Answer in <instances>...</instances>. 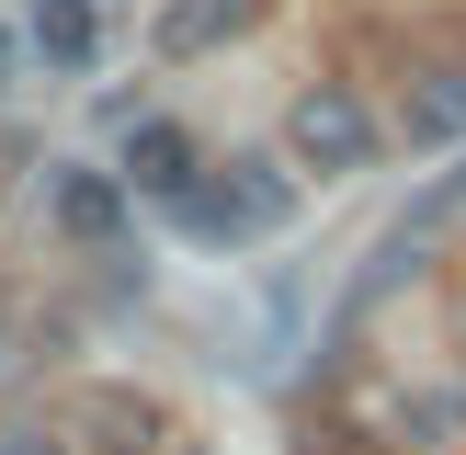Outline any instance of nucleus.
Wrapping results in <instances>:
<instances>
[{
	"mask_svg": "<svg viewBox=\"0 0 466 455\" xmlns=\"http://www.w3.org/2000/svg\"><path fill=\"white\" fill-rule=\"evenodd\" d=\"M171 217L194 228V239H228V250H239V239H273V228L296 217V182L273 171V159H228V171H194V182H182Z\"/></svg>",
	"mask_w": 466,
	"mask_h": 455,
	"instance_id": "1",
	"label": "nucleus"
},
{
	"mask_svg": "<svg viewBox=\"0 0 466 455\" xmlns=\"http://www.w3.org/2000/svg\"><path fill=\"white\" fill-rule=\"evenodd\" d=\"M376 103H364V91H341V80H319V91H296V114H285V148L308 159L319 182H341V171H364V159H376Z\"/></svg>",
	"mask_w": 466,
	"mask_h": 455,
	"instance_id": "2",
	"label": "nucleus"
},
{
	"mask_svg": "<svg viewBox=\"0 0 466 455\" xmlns=\"http://www.w3.org/2000/svg\"><path fill=\"white\" fill-rule=\"evenodd\" d=\"M46 217H57V239L114 250V239H126V182H114V171H46Z\"/></svg>",
	"mask_w": 466,
	"mask_h": 455,
	"instance_id": "3",
	"label": "nucleus"
},
{
	"mask_svg": "<svg viewBox=\"0 0 466 455\" xmlns=\"http://www.w3.org/2000/svg\"><path fill=\"white\" fill-rule=\"evenodd\" d=\"M23 46H35L57 80H68V68H91V57H103V0H35Z\"/></svg>",
	"mask_w": 466,
	"mask_h": 455,
	"instance_id": "4",
	"label": "nucleus"
},
{
	"mask_svg": "<svg viewBox=\"0 0 466 455\" xmlns=\"http://www.w3.org/2000/svg\"><path fill=\"white\" fill-rule=\"evenodd\" d=\"M194 171H205V148L171 126V114H148V126L126 136V171H114V182H137V194H182Z\"/></svg>",
	"mask_w": 466,
	"mask_h": 455,
	"instance_id": "5",
	"label": "nucleus"
},
{
	"mask_svg": "<svg viewBox=\"0 0 466 455\" xmlns=\"http://www.w3.org/2000/svg\"><path fill=\"white\" fill-rule=\"evenodd\" d=\"M250 12H262V0H171V12H159V57H205V46L250 35Z\"/></svg>",
	"mask_w": 466,
	"mask_h": 455,
	"instance_id": "6",
	"label": "nucleus"
},
{
	"mask_svg": "<svg viewBox=\"0 0 466 455\" xmlns=\"http://www.w3.org/2000/svg\"><path fill=\"white\" fill-rule=\"evenodd\" d=\"M399 126H410V148L466 136V68H421V80H410V103H399Z\"/></svg>",
	"mask_w": 466,
	"mask_h": 455,
	"instance_id": "7",
	"label": "nucleus"
},
{
	"mask_svg": "<svg viewBox=\"0 0 466 455\" xmlns=\"http://www.w3.org/2000/svg\"><path fill=\"white\" fill-rule=\"evenodd\" d=\"M80 432H114V455H159V410L148 399H80Z\"/></svg>",
	"mask_w": 466,
	"mask_h": 455,
	"instance_id": "8",
	"label": "nucleus"
},
{
	"mask_svg": "<svg viewBox=\"0 0 466 455\" xmlns=\"http://www.w3.org/2000/svg\"><path fill=\"white\" fill-rule=\"evenodd\" d=\"M0 455H68V432H57V421H12V432H0Z\"/></svg>",
	"mask_w": 466,
	"mask_h": 455,
	"instance_id": "9",
	"label": "nucleus"
},
{
	"mask_svg": "<svg viewBox=\"0 0 466 455\" xmlns=\"http://www.w3.org/2000/svg\"><path fill=\"white\" fill-rule=\"evenodd\" d=\"M308 455H376V444H364V432H341V421H319V432H308Z\"/></svg>",
	"mask_w": 466,
	"mask_h": 455,
	"instance_id": "10",
	"label": "nucleus"
},
{
	"mask_svg": "<svg viewBox=\"0 0 466 455\" xmlns=\"http://www.w3.org/2000/svg\"><path fill=\"white\" fill-rule=\"evenodd\" d=\"M12 68H23V35H12V23H0V91H12Z\"/></svg>",
	"mask_w": 466,
	"mask_h": 455,
	"instance_id": "11",
	"label": "nucleus"
},
{
	"mask_svg": "<svg viewBox=\"0 0 466 455\" xmlns=\"http://www.w3.org/2000/svg\"><path fill=\"white\" fill-rule=\"evenodd\" d=\"M159 455H194V444H159Z\"/></svg>",
	"mask_w": 466,
	"mask_h": 455,
	"instance_id": "12",
	"label": "nucleus"
}]
</instances>
